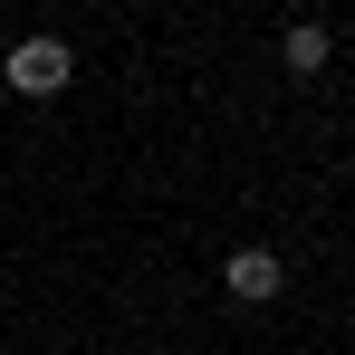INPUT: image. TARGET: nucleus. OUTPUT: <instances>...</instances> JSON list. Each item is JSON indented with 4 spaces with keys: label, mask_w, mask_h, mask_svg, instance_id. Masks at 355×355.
<instances>
[{
    "label": "nucleus",
    "mask_w": 355,
    "mask_h": 355,
    "mask_svg": "<svg viewBox=\"0 0 355 355\" xmlns=\"http://www.w3.org/2000/svg\"><path fill=\"white\" fill-rule=\"evenodd\" d=\"M67 77H77V49L49 39V29H39V39H19V49L0 58V87H10V96H29V106H39V96H58Z\"/></svg>",
    "instance_id": "nucleus-1"
},
{
    "label": "nucleus",
    "mask_w": 355,
    "mask_h": 355,
    "mask_svg": "<svg viewBox=\"0 0 355 355\" xmlns=\"http://www.w3.org/2000/svg\"><path fill=\"white\" fill-rule=\"evenodd\" d=\"M221 288H231L240 307H269V297L288 288V259H279V250H259V240H240L231 259H221Z\"/></svg>",
    "instance_id": "nucleus-2"
},
{
    "label": "nucleus",
    "mask_w": 355,
    "mask_h": 355,
    "mask_svg": "<svg viewBox=\"0 0 355 355\" xmlns=\"http://www.w3.org/2000/svg\"><path fill=\"white\" fill-rule=\"evenodd\" d=\"M327 49H336V39H327V19H288L279 67H288V77H327Z\"/></svg>",
    "instance_id": "nucleus-3"
}]
</instances>
